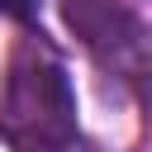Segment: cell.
I'll use <instances>...</instances> for the list:
<instances>
[{"label":"cell","mask_w":152,"mask_h":152,"mask_svg":"<svg viewBox=\"0 0 152 152\" xmlns=\"http://www.w3.org/2000/svg\"><path fill=\"white\" fill-rule=\"evenodd\" d=\"M0 128L14 152H66L76 138V95L52 57H19L5 81Z\"/></svg>","instance_id":"6da1fadb"},{"label":"cell","mask_w":152,"mask_h":152,"mask_svg":"<svg viewBox=\"0 0 152 152\" xmlns=\"http://www.w3.org/2000/svg\"><path fill=\"white\" fill-rule=\"evenodd\" d=\"M38 10V0H0V14H14V19H28Z\"/></svg>","instance_id":"7a4b0ae2"}]
</instances>
